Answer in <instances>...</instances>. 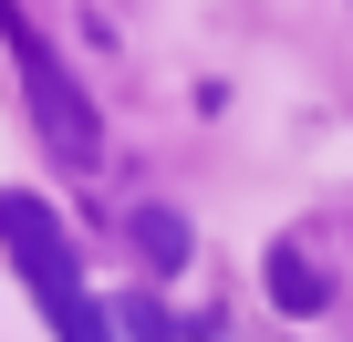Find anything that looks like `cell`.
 Segmentation results:
<instances>
[{"mask_svg":"<svg viewBox=\"0 0 353 342\" xmlns=\"http://www.w3.org/2000/svg\"><path fill=\"white\" fill-rule=\"evenodd\" d=\"M52 332H63V342H114V321H104L83 290H73V301H52Z\"/></svg>","mask_w":353,"mask_h":342,"instance_id":"8992f818","label":"cell"},{"mask_svg":"<svg viewBox=\"0 0 353 342\" xmlns=\"http://www.w3.org/2000/svg\"><path fill=\"white\" fill-rule=\"evenodd\" d=\"M125 239L145 249V270H188V218H176V208H135Z\"/></svg>","mask_w":353,"mask_h":342,"instance_id":"3957f363","label":"cell"},{"mask_svg":"<svg viewBox=\"0 0 353 342\" xmlns=\"http://www.w3.org/2000/svg\"><path fill=\"white\" fill-rule=\"evenodd\" d=\"M270 301H281V311H322L332 290H322V270H312L301 249H270Z\"/></svg>","mask_w":353,"mask_h":342,"instance_id":"277c9868","label":"cell"},{"mask_svg":"<svg viewBox=\"0 0 353 342\" xmlns=\"http://www.w3.org/2000/svg\"><path fill=\"white\" fill-rule=\"evenodd\" d=\"M208 342H219V332H208Z\"/></svg>","mask_w":353,"mask_h":342,"instance_id":"52a82bcc","label":"cell"},{"mask_svg":"<svg viewBox=\"0 0 353 342\" xmlns=\"http://www.w3.org/2000/svg\"><path fill=\"white\" fill-rule=\"evenodd\" d=\"M114 332H125V342H176V311H166L156 290H125V301H114Z\"/></svg>","mask_w":353,"mask_h":342,"instance_id":"5b68a950","label":"cell"},{"mask_svg":"<svg viewBox=\"0 0 353 342\" xmlns=\"http://www.w3.org/2000/svg\"><path fill=\"white\" fill-rule=\"evenodd\" d=\"M11 42H21V73H32V114H42V135H52L73 166H94V145H104V135H94V104L63 83V63H52V52H42L21 21H11Z\"/></svg>","mask_w":353,"mask_h":342,"instance_id":"7a4b0ae2","label":"cell"},{"mask_svg":"<svg viewBox=\"0 0 353 342\" xmlns=\"http://www.w3.org/2000/svg\"><path fill=\"white\" fill-rule=\"evenodd\" d=\"M0 249H11V270L42 290V311L83 290V270H73V228H63L32 187H0Z\"/></svg>","mask_w":353,"mask_h":342,"instance_id":"6da1fadb","label":"cell"}]
</instances>
